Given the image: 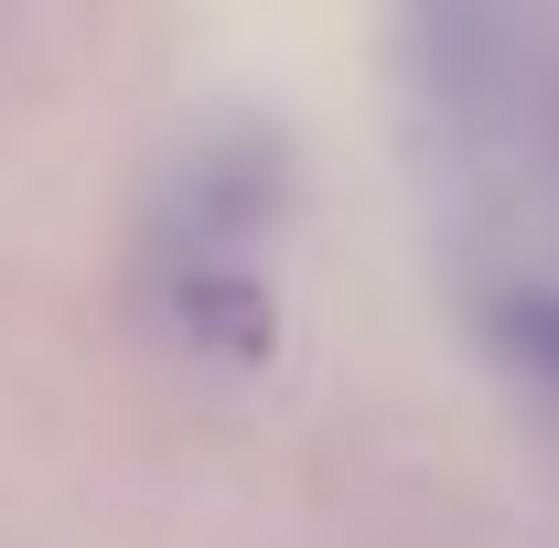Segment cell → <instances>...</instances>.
<instances>
[{"mask_svg":"<svg viewBox=\"0 0 559 548\" xmlns=\"http://www.w3.org/2000/svg\"><path fill=\"white\" fill-rule=\"evenodd\" d=\"M495 344L516 355V377L559 388V290H516V301H495Z\"/></svg>","mask_w":559,"mask_h":548,"instance_id":"2","label":"cell"},{"mask_svg":"<svg viewBox=\"0 0 559 548\" xmlns=\"http://www.w3.org/2000/svg\"><path fill=\"white\" fill-rule=\"evenodd\" d=\"M173 323H183V344H205V355H226V366H259L270 355V290L248 270H194L173 279Z\"/></svg>","mask_w":559,"mask_h":548,"instance_id":"1","label":"cell"}]
</instances>
